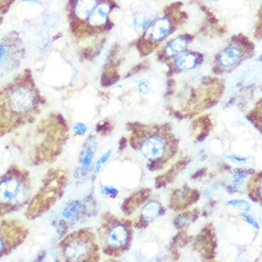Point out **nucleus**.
I'll return each mask as SVG.
<instances>
[{"label": "nucleus", "mask_w": 262, "mask_h": 262, "mask_svg": "<svg viewBox=\"0 0 262 262\" xmlns=\"http://www.w3.org/2000/svg\"><path fill=\"white\" fill-rule=\"evenodd\" d=\"M46 105L33 71L24 69L0 85V138L36 123Z\"/></svg>", "instance_id": "obj_1"}, {"label": "nucleus", "mask_w": 262, "mask_h": 262, "mask_svg": "<svg viewBox=\"0 0 262 262\" xmlns=\"http://www.w3.org/2000/svg\"><path fill=\"white\" fill-rule=\"evenodd\" d=\"M70 137V127L63 115L51 112L39 120L28 155L33 166L53 163L61 156Z\"/></svg>", "instance_id": "obj_2"}, {"label": "nucleus", "mask_w": 262, "mask_h": 262, "mask_svg": "<svg viewBox=\"0 0 262 262\" xmlns=\"http://www.w3.org/2000/svg\"><path fill=\"white\" fill-rule=\"evenodd\" d=\"M33 196V180L26 168L12 164L0 175V217L27 207Z\"/></svg>", "instance_id": "obj_3"}, {"label": "nucleus", "mask_w": 262, "mask_h": 262, "mask_svg": "<svg viewBox=\"0 0 262 262\" xmlns=\"http://www.w3.org/2000/svg\"><path fill=\"white\" fill-rule=\"evenodd\" d=\"M70 172L64 167H51L42 179L38 190L33 194L25 211V218L35 221L51 209L64 195Z\"/></svg>", "instance_id": "obj_4"}, {"label": "nucleus", "mask_w": 262, "mask_h": 262, "mask_svg": "<svg viewBox=\"0 0 262 262\" xmlns=\"http://www.w3.org/2000/svg\"><path fill=\"white\" fill-rule=\"evenodd\" d=\"M129 144L151 162H158L174 150V139L169 132L158 127L129 123Z\"/></svg>", "instance_id": "obj_5"}, {"label": "nucleus", "mask_w": 262, "mask_h": 262, "mask_svg": "<svg viewBox=\"0 0 262 262\" xmlns=\"http://www.w3.org/2000/svg\"><path fill=\"white\" fill-rule=\"evenodd\" d=\"M99 243L105 254L120 257L129 249L133 241V224L130 220L106 212L98 230Z\"/></svg>", "instance_id": "obj_6"}, {"label": "nucleus", "mask_w": 262, "mask_h": 262, "mask_svg": "<svg viewBox=\"0 0 262 262\" xmlns=\"http://www.w3.org/2000/svg\"><path fill=\"white\" fill-rule=\"evenodd\" d=\"M59 256L66 262H95L100 259L96 235L90 228L70 232L58 244Z\"/></svg>", "instance_id": "obj_7"}, {"label": "nucleus", "mask_w": 262, "mask_h": 262, "mask_svg": "<svg viewBox=\"0 0 262 262\" xmlns=\"http://www.w3.org/2000/svg\"><path fill=\"white\" fill-rule=\"evenodd\" d=\"M27 47L20 32L12 30L0 39V79L16 71L26 58Z\"/></svg>", "instance_id": "obj_8"}, {"label": "nucleus", "mask_w": 262, "mask_h": 262, "mask_svg": "<svg viewBox=\"0 0 262 262\" xmlns=\"http://www.w3.org/2000/svg\"><path fill=\"white\" fill-rule=\"evenodd\" d=\"M176 21L169 15H165L152 21L144 30L141 38L136 43V48L141 57L150 54L163 40L174 32Z\"/></svg>", "instance_id": "obj_9"}, {"label": "nucleus", "mask_w": 262, "mask_h": 262, "mask_svg": "<svg viewBox=\"0 0 262 262\" xmlns=\"http://www.w3.org/2000/svg\"><path fill=\"white\" fill-rule=\"evenodd\" d=\"M253 44L246 39H235L219 53L215 59L216 73L228 72L236 68L251 57L253 52Z\"/></svg>", "instance_id": "obj_10"}, {"label": "nucleus", "mask_w": 262, "mask_h": 262, "mask_svg": "<svg viewBox=\"0 0 262 262\" xmlns=\"http://www.w3.org/2000/svg\"><path fill=\"white\" fill-rule=\"evenodd\" d=\"M29 227L14 219H0V259L13 253L29 236Z\"/></svg>", "instance_id": "obj_11"}, {"label": "nucleus", "mask_w": 262, "mask_h": 262, "mask_svg": "<svg viewBox=\"0 0 262 262\" xmlns=\"http://www.w3.org/2000/svg\"><path fill=\"white\" fill-rule=\"evenodd\" d=\"M100 0H69L67 12L71 36L77 40Z\"/></svg>", "instance_id": "obj_12"}, {"label": "nucleus", "mask_w": 262, "mask_h": 262, "mask_svg": "<svg viewBox=\"0 0 262 262\" xmlns=\"http://www.w3.org/2000/svg\"><path fill=\"white\" fill-rule=\"evenodd\" d=\"M191 40L192 37L189 35L179 36L172 39L162 48L158 57L163 61L173 59L175 57L186 52Z\"/></svg>", "instance_id": "obj_13"}, {"label": "nucleus", "mask_w": 262, "mask_h": 262, "mask_svg": "<svg viewBox=\"0 0 262 262\" xmlns=\"http://www.w3.org/2000/svg\"><path fill=\"white\" fill-rule=\"evenodd\" d=\"M203 61V56L197 52H184L173 58L172 62L174 72H184L194 70L201 65Z\"/></svg>", "instance_id": "obj_14"}, {"label": "nucleus", "mask_w": 262, "mask_h": 262, "mask_svg": "<svg viewBox=\"0 0 262 262\" xmlns=\"http://www.w3.org/2000/svg\"><path fill=\"white\" fill-rule=\"evenodd\" d=\"M150 194L151 190L149 189H142L136 192L124 200L122 204V211L126 215H131L148 200Z\"/></svg>", "instance_id": "obj_15"}, {"label": "nucleus", "mask_w": 262, "mask_h": 262, "mask_svg": "<svg viewBox=\"0 0 262 262\" xmlns=\"http://www.w3.org/2000/svg\"><path fill=\"white\" fill-rule=\"evenodd\" d=\"M161 212V206L158 202L152 201L147 203L141 211V220L135 223V227L137 228H142L144 223L151 222L159 215Z\"/></svg>", "instance_id": "obj_16"}, {"label": "nucleus", "mask_w": 262, "mask_h": 262, "mask_svg": "<svg viewBox=\"0 0 262 262\" xmlns=\"http://www.w3.org/2000/svg\"><path fill=\"white\" fill-rule=\"evenodd\" d=\"M61 15L57 12H51L45 14L41 18V24L48 29H55L61 24Z\"/></svg>", "instance_id": "obj_17"}, {"label": "nucleus", "mask_w": 262, "mask_h": 262, "mask_svg": "<svg viewBox=\"0 0 262 262\" xmlns=\"http://www.w3.org/2000/svg\"><path fill=\"white\" fill-rule=\"evenodd\" d=\"M152 19L142 13H137L134 15V25L139 30L144 31L149 26Z\"/></svg>", "instance_id": "obj_18"}, {"label": "nucleus", "mask_w": 262, "mask_h": 262, "mask_svg": "<svg viewBox=\"0 0 262 262\" xmlns=\"http://www.w3.org/2000/svg\"><path fill=\"white\" fill-rule=\"evenodd\" d=\"M16 1L17 0H0V15L4 16L8 13Z\"/></svg>", "instance_id": "obj_19"}, {"label": "nucleus", "mask_w": 262, "mask_h": 262, "mask_svg": "<svg viewBox=\"0 0 262 262\" xmlns=\"http://www.w3.org/2000/svg\"><path fill=\"white\" fill-rule=\"evenodd\" d=\"M228 204L232 206V207H236L237 209L245 211V212L250 210V206L245 200H231V201L228 202Z\"/></svg>", "instance_id": "obj_20"}, {"label": "nucleus", "mask_w": 262, "mask_h": 262, "mask_svg": "<svg viewBox=\"0 0 262 262\" xmlns=\"http://www.w3.org/2000/svg\"><path fill=\"white\" fill-rule=\"evenodd\" d=\"M138 90L140 93L142 95H148L152 91V86L146 80H141V82H139Z\"/></svg>", "instance_id": "obj_21"}, {"label": "nucleus", "mask_w": 262, "mask_h": 262, "mask_svg": "<svg viewBox=\"0 0 262 262\" xmlns=\"http://www.w3.org/2000/svg\"><path fill=\"white\" fill-rule=\"evenodd\" d=\"M53 42H54V39L52 38L51 36L46 37V38H45L44 40L42 41L40 50H43V51L49 50V48L51 47Z\"/></svg>", "instance_id": "obj_22"}, {"label": "nucleus", "mask_w": 262, "mask_h": 262, "mask_svg": "<svg viewBox=\"0 0 262 262\" xmlns=\"http://www.w3.org/2000/svg\"><path fill=\"white\" fill-rule=\"evenodd\" d=\"M190 216L187 214L186 215H180L177 220V225L179 227H185L186 224L190 222Z\"/></svg>", "instance_id": "obj_23"}, {"label": "nucleus", "mask_w": 262, "mask_h": 262, "mask_svg": "<svg viewBox=\"0 0 262 262\" xmlns=\"http://www.w3.org/2000/svg\"><path fill=\"white\" fill-rule=\"evenodd\" d=\"M74 131L78 135H82L86 131V126L82 123H78L74 127Z\"/></svg>", "instance_id": "obj_24"}, {"label": "nucleus", "mask_w": 262, "mask_h": 262, "mask_svg": "<svg viewBox=\"0 0 262 262\" xmlns=\"http://www.w3.org/2000/svg\"><path fill=\"white\" fill-rule=\"evenodd\" d=\"M242 216H243L244 218L247 221V222L249 223V224H250L252 226L254 227L256 229H258L259 224H257V223H256V221L252 218V217H250L248 215H245V214H242Z\"/></svg>", "instance_id": "obj_25"}, {"label": "nucleus", "mask_w": 262, "mask_h": 262, "mask_svg": "<svg viewBox=\"0 0 262 262\" xmlns=\"http://www.w3.org/2000/svg\"><path fill=\"white\" fill-rule=\"evenodd\" d=\"M21 2L25 4H35L39 6H42L44 4V0H21Z\"/></svg>", "instance_id": "obj_26"}, {"label": "nucleus", "mask_w": 262, "mask_h": 262, "mask_svg": "<svg viewBox=\"0 0 262 262\" xmlns=\"http://www.w3.org/2000/svg\"><path fill=\"white\" fill-rule=\"evenodd\" d=\"M229 159L232 160V161H234V162H244L246 161V158H237V157L235 156H229L228 157Z\"/></svg>", "instance_id": "obj_27"}, {"label": "nucleus", "mask_w": 262, "mask_h": 262, "mask_svg": "<svg viewBox=\"0 0 262 262\" xmlns=\"http://www.w3.org/2000/svg\"><path fill=\"white\" fill-rule=\"evenodd\" d=\"M3 23H4V16L0 15V29H1V26H2Z\"/></svg>", "instance_id": "obj_28"}]
</instances>
